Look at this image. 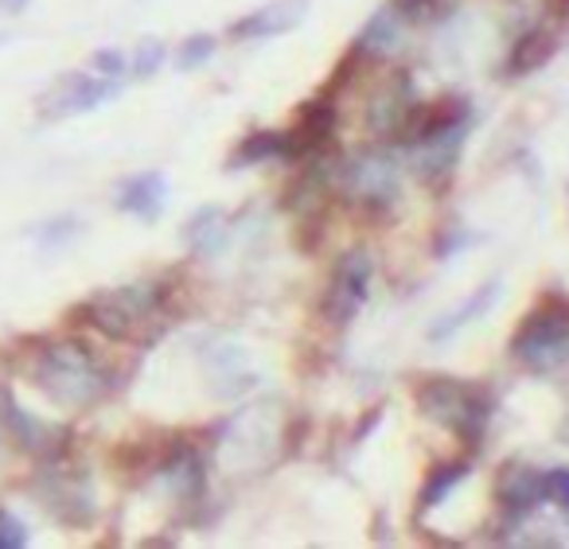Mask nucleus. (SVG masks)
<instances>
[{"label":"nucleus","instance_id":"f257e3e1","mask_svg":"<svg viewBox=\"0 0 569 549\" xmlns=\"http://www.w3.org/2000/svg\"><path fill=\"white\" fill-rule=\"evenodd\" d=\"M79 312L98 336L113 343H152L168 328L172 300H168L164 281H129L94 292Z\"/></svg>","mask_w":569,"mask_h":549},{"label":"nucleus","instance_id":"f03ea898","mask_svg":"<svg viewBox=\"0 0 569 549\" xmlns=\"http://www.w3.org/2000/svg\"><path fill=\"white\" fill-rule=\"evenodd\" d=\"M32 382L43 398L67 409H90L110 390L106 362L79 339H56L43 343L32 359Z\"/></svg>","mask_w":569,"mask_h":549},{"label":"nucleus","instance_id":"7ed1b4c3","mask_svg":"<svg viewBox=\"0 0 569 549\" xmlns=\"http://www.w3.org/2000/svg\"><path fill=\"white\" fill-rule=\"evenodd\" d=\"M413 398H418L421 413L433 425H441V429H449L468 452H476L483 445L491 413H496V401H491V393L483 386L452 375H429L413 386Z\"/></svg>","mask_w":569,"mask_h":549},{"label":"nucleus","instance_id":"20e7f679","mask_svg":"<svg viewBox=\"0 0 569 549\" xmlns=\"http://www.w3.org/2000/svg\"><path fill=\"white\" fill-rule=\"evenodd\" d=\"M511 355L530 375H553L569 362V300H542L527 320L515 328Z\"/></svg>","mask_w":569,"mask_h":549},{"label":"nucleus","instance_id":"39448f33","mask_svg":"<svg viewBox=\"0 0 569 549\" xmlns=\"http://www.w3.org/2000/svg\"><path fill=\"white\" fill-rule=\"evenodd\" d=\"M336 188L343 191L351 207L371 214H387L398 203V157L395 144H375V149H359L336 168Z\"/></svg>","mask_w":569,"mask_h":549},{"label":"nucleus","instance_id":"423d86ee","mask_svg":"<svg viewBox=\"0 0 569 549\" xmlns=\"http://www.w3.org/2000/svg\"><path fill=\"white\" fill-rule=\"evenodd\" d=\"M371 281H375V266L363 250H348L336 261L325 297H320V316H325L328 328L356 323V316L363 312L367 297H371Z\"/></svg>","mask_w":569,"mask_h":549},{"label":"nucleus","instance_id":"0eeeda50","mask_svg":"<svg viewBox=\"0 0 569 549\" xmlns=\"http://www.w3.org/2000/svg\"><path fill=\"white\" fill-rule=\"evenodd\" d=\"M36 491H40V502L48 507L51 518H59L63 526H82L94 522L98 515V499H94V483L82 468H67V463H51V468L40 471L36 479Z\"/></svg>","mask_w":569,"mask_h":549},{"label":"nucleus","instance_id":"6e6552de","mask_svg":"<svg viewBox=\"0 0 569 549\" xmlns=\"http://www.w3.org/2000/svg\"><path fill=\"white\" fill-rule=\"evenodd\" d=\"M121 94V79H106V74L90 71H71L56 82V87L43 94L40 118L43 121H63L79 118V113H94L102 106H110Z\"/></svg>","mask_w":569,"mask_h":549},{"label":"nucleus","instance_id":"1a4fd4ad","mask_svg":"<svg viewBox=\"0 0 569 549\" xmlns=\"http://www.w3.org/2000/svg\"><path fill=\"white\" fill-rule=\"evenodd\" d=\"M468 133H472V121H460V126L441 129V133H433V137H426V141L410 144L406 152H410L413 176H418L426 188L441 191L445 183L452 180V172H457V160H460V152H465Z\"/></svg>","mask_w":569,"mask_h":549},{"label":"nucleus","instance_id":"9d476101","mask_svg":"<svg viewBox=\"0 0 569 549\" xmlns=\"http://www.w3.org/2000/svg\"><path fill=\"white\" fill-rule=\"evenodd\" d=\"M418 106V87H413V74L410 71H390L387 82L371 94L367 102V126L379 141L387 144H398L406 129V118L410 110Z\"/></svg>","mask_w":569,"mask_h":549},{"label":"nucleus","instance_id":"9b49d317","mask_svg":"<svg viewBox=\"0 0 569 549\" xmlns=\"http://www.w3.org/2000/svg\"><path fill=\"white\" fill-rule=\"evenodd\" d=\"M0 429H4V437L17 440L24 452L43 456V460H59L67 448V429L28 413L24 406H17L12 393H0Z\"/></svg>","mask_w":569,"mask_h":549},{"label":"nucleus","instance_id":"f8f14e48","mask_svg":"<svg viewBox=\"0 0 569 549\" xmlns=\"http://www.w3.org/2000/svg\"><path fill=\"white\" fill-rule=\"evenodd\" d=\"M305 17H309V0H266L261 9L246 12L242 20L230 24V40L234 43L277 40V36L293 32Z\"/></svg>","mask_w":569,"mask_h":549},{"label":"nucleus","instance_id":"ddd939ff","mask_svg":"<svg viewBox=\"0 0 569 549\" xmlns=\"http://www.w3.org/2000/svg\"><path fill=\"white\" fill-rule=\"evenodd\" d=\"M157 479H160V487L172 495V499L203 502V495H207V460H203V452H199L196 445H188V440H180V445H172V452L160 460Z\"/></svg>","mask_w":569,"mask_h":549},{"label":"nucleus","instance_id":"4468645a","mask_svg":"<svg viewBox=\"0 0 569 549\" xmlns=\"http://www.w3.org/2000/svg\"><path fill=\"white\" fill-rule=\"evenodd\" d=\"M496 502L511 526L527 522V518L542 507V471L527 468V463H507V468L499 471Z\"/></svg>","mask_w":569,"mask_h":549},{"label":"nucleus","instance_id":"2eb2a0df","mask_svg":"<svg viewBox=\"0 0 569 549\" xmlns=\"http://www.w3.org/2000/svg\"><path fill=\"white\" fill-rule=\"evenodd\" d=\"M406 24H410V17L402 12V4H398V0H390V4H382V9L375 12L363 28H359L351 51H356V56H363V59H390L398 48H402Z\"/></svg>","mask_w":569,"mask_h":549},{"label":"nucleus","instance_id":"dca6fc26","mask_svg":"<svg viewBox=\"0 0 569 549\" xmlns=\"http://www.w3.org/2000/svg\"><path fill=\"white\" fill-rule=\"evenodd\" d=\"M168 203V176L164 172H137L118 183L113 191V207L121 214H133L141 222H157Z\"/></svg>","mask_w":569,"mask_h":549},{"label":"nucleus","instance_id":"f3484780","mask_svg":"<svg viewBox=\"0 0 569 549\" xmlns=\"http://www.w3.org/2000/svg\"><path fill=\"white\" fill-rule=\"evenodd\" d=\"M558 48H561V36L553 32V28H542V24L522 28V32L511 40V48H507L503 79H527V74L538 71V67L550 63Z\"/></svg>","mask_w":569,"mask_h":549},{"label":"nucleus","instance_id":"a211bd4d","mask_svg":"<svg viewBox=\"0 0 569 549\" xmlns=\"http://www.w3.org/2000/svg\"><path fill=\"white\" fill-rule=\"evenodd\" d=\"M269 160H297L289 129H253V133H246L230 152L227 172H246V168L269 164Z\"/></svg>","mask_w":569,"mask_h":549},{"label":"nucleus","instance_id":"6ab92c4d","mask_svg":"<svg viewBox=\"0 0 569 549\" xmlns=\"http://www.w3.org/2000/svg\"><path fill=\"white\" fill-rule=\"evenodd\" d=\"M503 297V281L499 277H491V281H483L480 289H472L465 300H460L452 312H445L441 320L429 328V343H445V339H452V336H460V331L468 328V323H476V320H483V316L496 308V300Z\"/></svg>","mask_w":569,"mask_h":549},{"label":"nucleus","instance_id":"aec40b11","mask_svg":"<svg viewBox=\"0 0 569 549\" xmlns=\"http://www.w3.org/2000/svg\"><path fill=\"white\" fill-rule=\"evenodd\" d=\"M227 238H230V214L222 207H199L196 214L188 219L183 227V242L196 258L211 261L227 250Z\"/></svg>","mask_w":569,"mask_h":549},{"label":"nucleus","instance_id":"412c9836","mask_svg":"<svg viewBox=\"0 0 569 549\" xmlns=\"http://www.w3.org/2000/svg\"><path fill=\"white\" fill-rule=\"evenodd\" d=\"M468 471H472V456H460V460H445L437 463L433 471H429V479L421 483V499H418V510L426 515V510H437L445 499H449L452 491H457L460 483L468 479Z\"/></svg>","mask_w":569,"mask_h":549},{"label":"nucleus","instance_id":"4be33fe9","mask_svg":"<svg viewBox=\"0 0 569 549\" xmlns=\"http://www.w3.org/2000/svg\"><path fill=\"white\" fill-rule=\"evenodd\" d=\"M214 51H219V40H214L211 32L188 36V40L180 43V51H176V71H199V67L211 63Z\"/></svg>","mask_w":569,"mask_h":549},{"label":"nucleus","instance_id":"5701e85b","mask_svg":"<svg viewBox=\"0 0 569 549\" xmlns=\"http://www.w3.org/2000/svg\"><path fill=\"white\" fill-rule=\"evenodd\" d=\"M164 63H168V48L160 40H141L133 56H129V71H133L137 79H152Z\"/></svg>","mask_w":569,"mask_h":549},{"label":"nucleus","instance_id":"b1692460","mask_svg":"<svg viewBox=\"0 0 569 549\" xmlns=\"http://www.w3.org/2000/svg\"><path fill=\"white\" fill-rule=\"evenodd\" d=\"M542 502L569 510V468H542Z\"/></svg>","mask_w":569,"mask_h":549},{"label":"nucleus","instance_id":"393cba45","mask_svg":"<svg viewBox=\"0 0 569 549\" xmlns=\"http://www.w3.org/2000/svg\"><path fill=\"white\" fill-rule=\"evenodd\" d=\"M90 71L106 74V79H126L129 56H126V51H118V48H102V51H94V56H90Z\"/></svg>","mask_w":569,"mask_h":549},{"label":"nucleus","instance_id":"a878e982","mask_svg":"<svg viewBox=\"0 0 569 549\" xmlns=\"http://www.w3.org/2000/svg\"><path fill=\"white\" fill-rule=\"evenodd\" d=\"M402 4V12L410 20H421V24H429V20H441L452 12V0H398Z\"/></svg>","mask_w":569,"mask_h":549},{"label":"nucleus","instance_id":"bb28decb","mask_svg":"<svg viewBox=\"0 0 569 549\" xmlns=\"http://www.w3.org/2000/svg\"><path fill=\"white\" fill-rule=\"evenodd\" d=\"M28 541H32L28 526L12 510H0V549H24Z\"/></svg>","mask_w":569,"mask_h":549},{"label":"nucleus","instance_id":"cd10ccee","mask_svg":"<svg viewBox=\"0 0 569 549\" xmlns=\"http://www.w3.org/2000/svg\"><path fill=\"white\" fill-rule=\"evenodd\" d=\"M28 4H32V0H0V12H12V17H17V12H24Z\"/></svg>","mask_w":569,"mask_h":549},{"label":"nucleus","instance_id":"c85d7f7f","mask_svg":"<svg viewBox=\"0 0 569 549\" xmlns=\"http://www.w3.org/2000/svg\"><path fill=\"white\" fill-rule=\"evenodd\" d=\"M546 4H550L558 20H569V0H546Z\"/></svg>","mask_w":569,"mask_h":549},{"label":"nucleus","instance_id":"c756f323","mask_svg":"<svg viewBox=\"0 0 569 549\" xmlns=\"http://www.w3.org/2000/svg\"><path fill=\"white\" fill-rule=\"evenodd\" d=\"M561 437H566V445H569V421H566V425H561Z\"/></svg>","mask_w":569,"mask_h":549},{"label":"nucleus","instance_id":"7c9ffc66","mask_svg":"<svg viewBox=\"0 0 569 549\" xmlns=\"http://www.w3.org/2000/svg\"><path fill=\"white\" fill-rule=\"evenodd\" d=\"M0 437H4V429H0Z\"/></svg>","mask_w":569,"mask_h":549}]
</instances>
